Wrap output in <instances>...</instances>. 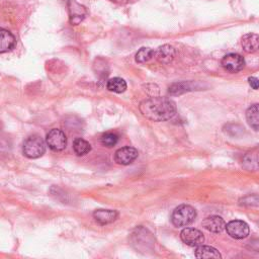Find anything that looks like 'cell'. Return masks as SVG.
<instances>
[{
  "label": "cell",
  "mask_w": 259,
  "mask_h": 259,
  "mask_svg": "<svg viewBox=\"0 0 259 259\" xmlns=\"http://www.w3.org/2000/svg\"><path fill=\"white\" fill-rule=\"evenodd\" d=\"M141 113L153 121H164L172 118L176 113V104L167 97H150L140 103Z\"/></svg>",
  "instance_id": "6da1fadb"
},
{
  "label": "cell",
  "mask_w": 259,
  "mask_h": 259,
  "mask_svg": "<svg viewBox=\"0 0 259 259\" xmlns=\"http://www.w3.org/2000/svg\"><path fill=\"white\" fill-rule=\"evenodd\" d=\"M196 218V210L188 204H181L177 206L172 214L171 222L175 227H185L191 224Z\"/></svg>",
  "instance_id": "7a4b0ae2"
},
{
  "label": "cell",
  "mask_w": 259,
  "mask_h": 259,
  "mask_svg": "<svg viewBox=\"0 0 259 259\" xmlns=\"http://www.w3.org/2000/svg\"><path fill=\"white\" fill-rule=\"evenodd\" d=\"M46 146L44 140L37 136H29L23 143L22 152L23 155L29 159H36L41 157L45 154Z\"/></svg>",
  "instance_id": "3957f363"
},
{
  "label": "cell",
  "mask_w": 259,
  "mask_h": 259,
  "mask_svg": "<svg viewBox=\"0 0 259 259\" xmlns=\"http://www.w3.org/2000/svg\"><path fill=\"white\" fill-rule=\"evenodd\" d=\"M46 143L53 151H62L67 145V138L63 131L53 128L47 134Z\"/></svg>",
  "instance_id": "277c9868"
},
{
  "label": "cell",
  "mask_w": 259,
  "mask_h": 259,
  "mask_svg": "<svg viewBox=\"0 0 259 259\" xmlns=\"http://www.w3.org/2000/svg\"><path fill=\"white\" fill-rule=\"evenodd\" d=\"M221 64L226 71L230 73H237L245 67V60L241 55L231 53L224 56Z\"/></svg>",
  "instance_id": "5b68a950"
},
{
  "label": "cell",
  "mask_w": 259,
  "mask_h": 259,
  "mask_svg": "<svg viewBox=\"0 0 259 259\" xmlns=\"http://www.w3.org/2000/svg\"><path fill=\"white\" fill-rule=\"evenodd\" d=\"M226 230L230 237L238 240L248 237L250 232L249 226L245 222L240 220H234L229 222L226 225Z\"/></svg>",
  "instance_id": "8992f818"
},
{
  "label": "cell",
  "mask_w": 259,
  "mask_h": 259,
  "mask_svg": "<svg viewBox=\"0 0 259 259\" xmlns=\"http://www.w3.org/2000/svg\"><path fill=\"white\" fill-rule=\"evenodd\" d=\"M180 238L183 243L191 247H198L204 241L203 234L194 228H185L180 233Z\"/></svg>",
  "instance_id": "52a82bcc"
},
{
  "label": "cell",
  "mask_w": 259,
  "mask_h": 259,
  "mask_svg": "<svg viewBox=\"0 0 259 259\" xmlns=\"http://www.w3.org/2000/svg\"><path fill=\"white\" fill-rule=\"evenodd\" d=\"M68 12H69V21L72 25H77L81 23L87 14L86 8L83 5L76 2L75 0L68 1Z\"/></svg>",
  "instance_id": "ba28073f"
},
{
  "label": "cell",
  "mask_w": 259,
  "mask_h": 259,
  "mask_svg": "<svg viewBox=\"0 0 259 259\" xmlns=\"http://www.w3.org/2000/svg\"><path fill=\"white\" fill-rule=\"evenodd\" d=\"M139 156L137 149L133 147H122L114 153V161L119 165H130Z\"/></svg>",
  "instance_id": "9c48e42d"
},
{
  "label": "cell",
  "mask_w": 259,
  "mask_h": 259,
  "mask_svg": "<svg viewBox=\"0 0 259 259\" xmlns=\"http://www.w3.org/2000/svg\"><path fill=\"white\" fill-rule=\"evenodd\" d=\"M202 227L210 233H222L226 229V222L219 215H210L202 221Z\"/></svg>",
  "instance_id": "30bf717a"
},
{
  "label": "cell",
  "mask_w": 259,
  "mask_h": 259,
  "mask_svg": "<svg viewBox=\"0 0 259 259\" xmlns=\"http://www.w3.org/2000/svg\"><path fill=\"white\" fill-rule=\"evenodd\" d=\"M176 55L175 49L170 45H163L155 51V58L161 64H169Z\"/></svg>",
  "instance_id": "8fae6325"
},
{
  "label": "cell",
  "mask_w": 259,
  "mask_h": 259,
  "mask_svg": "<svg viewBox=\"0 0 259 259\" xmlns=\"http://www.w3.org/2000/svg\"><path fill=\"white\" fill-rule=\"evenodd\" d=\"M118 212L113 209H96L93 212V218L95 222L99 225H107L116 220Z\"/></svg>",
  "instance_id": "7c38bea8"
},
{
  "label": "cell",
  "mask_w": 259,
  "mask_h": 259,
  "mask_svg": "<svg viewBox=\"0 0 259 259\" xmlns=\"http://www.w3.org/2000/svg\"><path fill=\"white\" fill-rule=\"evenodd\" d=\"M241 46L246 53H254L259 50V35L253 32L246 33L241 38Z\"/></svg>",
  "instance_id": "4fadbf2b"
},
{
  "label": "cell",
  "mask_w": 259,
  "mask_h": 259,
  "mask_svg": "<svg viewBox=\"0 0 259 259\" xmlns=\"http://www.w3.org/2000/svg\"><path fill=\"white\" fill-rule=\"evenodd\" d=\"M0 53L4 54L6 52H9L11 50L14 49L15 45H16V39L15 36L7 29L1 28L0 29Z\"/></svg>",
  "instance_id": "5bb4252c"
},
{
  "label": "cell",
  "mask_w": 259,
  "mask_h": 259,
  "mask_svg": "<svg viewBox=\"0 0 259 259\" xmlns=\"http://www.w3.org/2000/svg\"><path fill=\"white\" fill-rule=\"evenodd\" d=\"M246 120L254 131H259V103H254L247 108Z\"/></svg>",
  "instance_id": "9a60e30c"
},
{
  "label": "cell",
  "mask_w": 259,
  "mask_h": 259,
  "mask_svg": "<svg viewBox=\"0 0 259 259\" xmlns=\"http://www.w3.org/2000/svg\"><path fill=\"white\" fill-rule=\"evenodd\" d=\"M243 166L248 170H259V150L247 153L243 158Z\"/></svg>",
  "instance_id": "2e32d148"
},
{
  "label": "cell",
  "mask_w": 259,
  "mask_h": 259,
  "mask_svg": "<svg viewBox=\"0 0 259 259\" xmlns=\"http://www.w3.org/2000/svg\"><path fill=\"white\" fill-rule=\"evenodd\" d=\"M195 256L197 258H205V259L222 258V255L215 248L210 246H203V245H200L195 249Z\"/></svg>",
  "instance_id": "e0dca14e"
},
{
  "label": "cell",
  "mask_w": 259,
  "mask_h": 259,
  "mask_svg": "<svg viewBox=\"0 0 259 259\" xmlns=\"http://www.w3.org/2000/svg\"><path fill=\"white\" fill-rule=\"evenodd\" d=\"M126 82L119 77H114L111 78L107 81L106 84V88L111 91V92H115V93H122L125 91L126 89Z\"/></svg>",
  "instance_id": "ac0fdd59"
},
{
  "label": "cell",
  "mask_w": 259,
  "mask_h": 259,
  "mask_svg": "<svg viewBox=\"0 0 259 259\" xmlns=\"http://www.w3.org/2000/svg\"><path fill=\"white\" fill-rule=\"evenodd\" d=\"M73 150L78 156H83L91 151V145L82 138H76L73 142Z\"/></svg>",
  "instance_id": "d6986e66"
},
{
  "label": "cell",
  "mask_w": 259,
  "mask_h": 259,
  "mask_svg": "<svg viewBox=\"0 0 259 259\" xmlns=\"http://www.w3.org/2000/svg\"><path fill=\"white\" fill-rule=\"evenodd\" d=\"M155 57V51L150 48H142L136 54V62L146 63Z\"/></svg>",
  "instance_id": "ffe728a7"
},
{
  "label": "cell",
  "mask_w": 259,
  "mask_h": 259,
  "mask_svg": "<svg viewBox=\"0 0 259 259\" xmlns=\"http://www.w3.org/2000/svg\"><path fill=\"white\" fill-rule=\"evenodd\" d=\"M100 141L103 146H105L107 148H111L116 145V143L118 141V136L114 133H106V134L102 135Z\"/></svg>",
  "instance_id": "44dd1931"
},
{
  "label": "cell",
  "mask_w": 259,
  "mask_h": 259,
  "mask_svg": "<svg viewBox=\"0 0 259 259\" xmlns=\"http://www.w3.org/2000/svg\"><path fill=\"white\" fill-rule=\"evenodd\" d=\"M189 83L182 82V83H175L169 88V92L171 94H180L182 92H185L187 90H190V86H188Z\"/></svg>",
  "instance_id": "7402d4cb"
},
{
  "label": "cell",
  "mask_w": 259,
  "mask_h": 259,
  "mask_svg": "<svg viewBox=\"0 0 259 259\" xmlns=\"http://www.w3.org/2000/svg\"><path fill=\"white\" fill-rule=\"evenodd\" d=\"M241 204L244 205H259V196L253 195V196H247L242 199Z\"/></svg>",
  "instance_id": "603a6c76"
},
{
  "label": "cell",
  "mask_w": 259,
  "mask_h": 259,
  "mask_svg": "<svg viewBox=\"0 0 259 259\" xmlns=\"http://www.w3.org/2000/svg\"><path fill=\"white\" fill-rule=\"evenodd\" d=\"M248 83L254 90L259 89V79H257L256 77H249Z\"/></svg>",
  "instance_id": "cb8c5ba5"
},
{
  "label": "cell",
  "mask_w": 259,
  "mask_h": 259,
  "mask_svg": "<svg viewBox=\"0 0 259 259\" xmlns=\"http://www.w3.org/2000/svg\"><path fill=\"white\" fill-rule=\"evenodd\" d=\"M112 2H115V3H119V4H124V3H127L130 0H110Z\"/></svg>",
  "instance_id": "d4e9b609"
}]
</instances>
